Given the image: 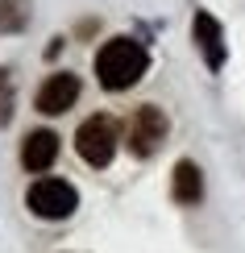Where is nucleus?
<instances>
[{
  "label": "nucleus",
  "instance_id": "nucleus-10",
  "mask_svg": "<svg viewBox=\"0 0 245 253\" xmlns=\"http://www.w3.org/2000/svg\"><path fill=\"white\" fill-rule=\"evenodd\" d=\"M13 121V75L0 71V129Z\"/></svg>",
  "mask_w": 245,
  "mask_h": 253
},
{
  "label": "nucleus",
  "instance_id": "nucleus-5",
  "mask_svg": "<svg viewBox=\"0 0 245 253\" xmlns=\"http://www.w3.org/2000/svg\"><path fill=\"white\" fill-rule=\"evenodd\" d=\"M79 91H83L79 75H71V71H54V75H50V79L38 87L34 104H38V112H42V117H62L67 108H75Z\"/></svg>",
  "mask_w": 245,
  "mask_h": 253
},
{
  "label": "nucleus",
  "instance_id": "nucleus-8",
  "mask_svg": "<svg viewBox=\"0 0 245 253\" xmlns=\"http://www.w3.org/2000/svg\"><path fill=\"white\" fill-rule=\"evenodd\" d=\"M170 195L179 199V204H199L204 199V174H199V166L183 158V162H175V174H170Z\"/></svg>",
  "mask_w": 245,
  "mask_h": 253
},
{
  "label": "nucleus",
  "instance_id": "nucleus-6",
  "mask_svg": "<svg viewBox=\"0 0 245 253\" xmlns=\"http://www.w3.org/2000/svg\"><path fill=\"white\" fill-rule=\"evenodd\" d=\"M191 38H196V50L204 54V62L212 71L225 67V34H220V21L212 13H204V8L196 13V21H191Z\"/></svg>",
  "mask_w": 245,
  "mask_h": 253
},
{
  "label": "nucleus",
  "instance_id": "nucleus-2",
  "mask_svg": "<svg viewBox=\"0 0 245 253\" xmlns=\"http://www.w3.org/2000/svg\"><path fill=\"white\" fill-rule=\"evenodd\" d=\"M116 121L112 117H104V112H96V117H88L79 125V133H75V150L79 158L88 166H96V170H104V166L112 162V154H116Z\"/></svg>",
  "mask_w": 245,
  "mask_h": 253
},
{
  "label": "nucleus",
  "instance_id": "nucleus-4",
  "mask_svg": "<svg viewBox=\"0 0 245 253\" xmlns=\"http://www.w3.org/2000/svg\"><path fill=\"white\" fill-rule=\"evenodd\" d=\"M166 129H170L166 112L158 108V104H142L129 117V125H125V145H129L133 158H150L158 145L166 141Z\"/></svg>",
  "mask_w": 245,
  "mask_h": 253
},
{
  "label": "nucleus",
  "instance_id": "nucleus-7",
  "mask_svg": "<svg viewBox=\"0 0 245 253\" xmlns=\"http://www.w3.org/2000/svg\"><path fill=\"white\" fill-rule=\"evenodd\" d=\"M54 158H58V133H50V129H34L25 141H21V166H25L29 174L50 170V166H54Z\"/></svg>",
  "mask_w": 245,
  "mask_h": 253
},
{
  "label": "nucleus",
  "instance_id": "nucleus-9",
  "mask_svg": "<svg viewBox=\"0 0 245 253\" xmlns=\"http://www.w3.org/2000/svg\"><path fill=\"white\" fill-rule=\"evenodd\" d=\"M25 21H29L25 0H0V34H21Z\"/></svg>",
  "mask_w": 245,
  "mask_h": 253
},
{
  "label": "nucleus",
  "instance_id": "nucleus-3",
  "mask_svg": "<svg viewBox=\"0 0 245 253\" xmlns=\"http://www.w3.org/2000/svg\"><path fill=\"white\" fill-rule=\"evenodd\" d=\"M25 204L38 220H67L79 208V191L67 183V178H38L25 191Z\"/></svg>",
  "mask_w": 245,
  "mask_h": 253
},
{
  "label": "nucleus",
  "instance_id": "nucleus-1",
  "mask_svg": "<svg viewBox=\"0 0 245 253\" xmlns=\"http://www.w3.org/2000/svg\"><path fill=\"white\" fill-rule=\"evenodd\" d=\"M146 71H150V54L133 38H112L96 54V79L104 91H129Z\"/></svg>",
  "mask_w": 245,
  "mask_h": 253
}]
</instances>
